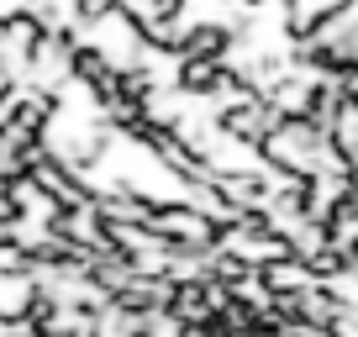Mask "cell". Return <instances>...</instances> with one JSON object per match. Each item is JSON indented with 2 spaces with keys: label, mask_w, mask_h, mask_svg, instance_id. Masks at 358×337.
<instances>
[{
  "label": "cell",
  "mask_w": 358,
  "mask_h": 337,
  "mask_svg": "<svg viewBox=\"0 0 358 337\" xmlns=\"http://www.w3.org/2000/svg\"><path fill=\"white\" fill-rule=\"evenodd\" d=\"M37 295H43V290H37L32 274H22V280H0V327H27Z\"/></svg>",
  "instance_id": "6da1fadb"
}]
</instances>
